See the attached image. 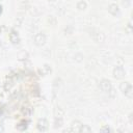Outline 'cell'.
<instances>
[{
  "label": "cell",
  "mask_w": 133,
  "mask_h": 133,
  "mask_svg": "<svg viewBox=\"0 0 133 133\" xmlns=\"http://www.w3.org/2000/svg\"><path fill=\"white\" fill-rule=\"evenodd\" d=\"M35 37H37V38H35V42H36V44H38V45H41V44H44V42H45V36H44L43 34H37Z\"/></svg>",
  "instance_id": "obj_2"
},
{
  "label": "cell",
  "mask_w": 133,
  "mask_h": 133,
  "mask_svg": "<svg viewBox=\"0 0 133 133\" xmlns=\"http://www.w3.org/2000/svg\"><path fill=\"white\" fill-rule=\"evenodd\" d=\"M104 85H105V87H102V88H103L104 90H106V91H107V90L110 88V82H109V81L104 80V81L101 83V86H104Z\"/></svg>",
  "instance_id": "obj_3"
},
{
  "label": "cell",
  "mask_w": 133,
  "mask_h": 133,
  "mask_svg": "<svg viewBox=\"0 0 133 133\" xmlns=\"http://www.w3.org/2000/svg\"><path fill=\"white\" fill-rule=\"evenodd\" d=\"M0 12H1V6H0Z\"/></svg>",
  "instance_id": "obj_4"
},
{
  "label": "cell",
  "mask_w": 133,
  "mask_h": 133,
  "mask_svg": "<svg viewBox=\"0 0 133 133\" xmlns=\"http://www.w3.org/2000/svg\"><path fill=\"white\" fill-rule=\"evenodd\" d=\"M37 127H38V129H39V130L45 131V130L48 128V123H47L45 119H42V121H39V122H38Z\"/></svg>",
  "instance_id": "obj_1"
}]
</instances>
